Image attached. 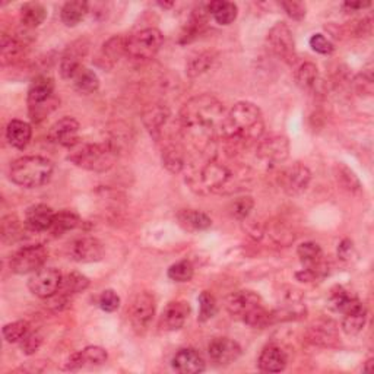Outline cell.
Wrapping results in <instances>:
<instances>
[{
	"mask_svg": "<svg viewBox=\"0 0 374 374\" xmlns=\"http://www.w3.org/2000/svg\"><path fill=\"white\" fill-rule=\"evenodd\" d=\"M88 52V44L83 40L72 43L60 59V75L63 79H73L77 73L83 68L82 61Z\"/></svg>",
	"mask_w": 374,
	"mask_h": 374,
	"instance_id": "obj_20",
	"label": "cell"
},
{
	"mask_svg": "<svg viewBox=\"0 0 374 374\" xmlns=\"http://www.w3.org/2000/svg\"><path fill=\"white\" fill-rule=\"evenodd\" d=\"M55 166L50 159L39 155L22 157L14 161L9 170L10 180L25 189H35L47 184L53 177Z\"/></svg>",
	"mask_w": 374,
	"mask_h": 374,
	"instance_id": "obj_5",
	"label": "cell"
},
{
	"mask_svg": "<svg viewBox=\"0 0 374 374\" xmlns=\"http://www.w3.org/2000/svg\"><path fill=\"white\" fill-rule=\"evenodd\" d=\"M371 364H373V360H368L367 363H366V367H364V371L370 373L371 371Z\"/></svg>",
	"mask_w": 374,
	"mask_h": 374,
	"instance_id": "obj_56",
	"label": "cell"
},
{
	"mask_svg": "<svg viewBox=\"0 0 374 374\" xmlns=\"http://www.w3.org/2000/svg\"><path fill=\"white\" fill-rule=\"evenodd\" d=\"M129 319L135 331L144 332L151 325L155 315V300L149 293H139L129 307Z\"/></svg>",
	"mask_w": 374,
	"mask_h": 374,
	"instance_id": "obj_13",
	"label": "cell"
},
{
	"mask_svg": "<svg viewBox=\"0 0 374 374\" xmlns=\"http://www.w3.org/2000/svg\"><path fill=\"white\" fill-rule=\"evenodd\" d=\"M253 206H255V202L250 196L239 197V199H235L231 205V214L237 219L244 221L248 215H250Z\"/></svg>",
	"mask_w": 374,
	"mask_h": 374,
	"instance_id": "obj_47",
	"label": "cell"
},
{
	"mask_svg": "<svg viewBox=\"0 0 374 374\" xmlns=\"http://www.w3.org/2000/svg\"><path fill=\"white\" fill-rule=\"evenodd\" d=\"M163 164L171 173H180L184 168V151L176 144H167L163 149Z\"/></svg>",
	"mask_w": 374,
	"mask_h": 374,
	"instance_id": "obj_36",
	"label": "cell"
},
{
	"mask_svg": "<svg viewBox=\"0 0 374 374\" xmlns=\"http://www.w3.org/2000/svg\"><path fill=\"white\" fill-rule=\"evenodd\" d=\"M338 179L341 180V183H342V186L345 187V189H348L350 192H357V190H360L361 184H360L358 179L355 177V174H354L350 168L341 167Z\"/></svg>",
	"mask_w": 374,
	"mask_h": 374,
	"instance_id": "obj_52",
	"label": "cell"
},
{
	"mask_svg": "<svg viewBox=\"0 0 374 374\" xmlns=\"http://www.w3.org/2000/svg\"><path fill=\"white\" fill-rule=\"evenodd\" d=\"M72 81L75 90L82 95L94 94L99 88V79L97 73L88 68H82Z\"/></svg>",
	"mask_w": 374,
	"mask_h": 374,
	"instance_id": "obj_35",
	"label": "cell"
},
{
	"mask_svg": "<svg viewBox=\"0 0 374 374\" xmlns=\"http://www.w3.org/2000/svg\"><path fill=\"white\" fill-rule=\"evenodd\" d=\"M57 104L59 99L55 97V81L46 75L37 77L28 90V111L31 120H44Z\"/></svg>",
	"mask_w": 374,
	"mask_h": 374,
	"instance_id": "obj_6",
	"label": "cell"
},
{
	"mask_svg": "<svg viewBox=\"0 0 374 374\" xmlns=\"http://www.w3.org/2000/svg\"><path fill=\"white\" fill-rule=\"evenodd\" d=\"M117 154V148L111 142L77 144L70 148L68 159L79 168L94 173H106L113 168Z\"/></svg>",
	"mask_w": 374,
	"mask_h": 374,
	"instance_id": "obj_4",
	"label": "cell"
},
{
	"mask_svg": "<svg viewBox=\"0 0 374 374\" xmlns=\"http://www.w3.org/2000/svg\"><path fill=\"white\" fill-rule=\"evenodd\" d=\"M195 275V268L189 260H180L168 269V278L176 282H189Z\"/></svg>",
	"mask_w": 374,
	"mask_h": 374,
	"instance_id": "obj_43",
	"label": "cell"
},
{
	"mask_svg": "<svg viewBox=\"0 0 374 374\" xmlns=\"http://www.w3.org/2000/svg\"><path fill=\"white\" fill-rule=\"evenodd\" d=\"M297 255L304 265V269L310 273L311 278H313V281L326 275L328 265L325 259H323V252L317 243L306 242L300 244L297 248Z\"/></svg>",
	"mask_w": 374,
	"mask_h": 374,
	"instance_id": "obj_17",
	"label": "cell"
},
{
	"mask_svg": "<svg viewBox=\"0 0 374 374\" xmlns=\"http://www.w3.org/2000/svg\"><path fill=\"white\" fill-rule=\"evenodd\" d=\"M366 322H367V308L363 303L358 302L354 307H351L344 313L342 331L348 336H355L364 329Z\"/></svg>",
	"mask_w": 374,
	"mask_h": 374,
	"instance_id": "obj_26",
	"label": "cell"
},
{
	"mask_svg": "<svg viewBox=\"0 0 374 374\" xmlns=\"http://www.w3.org/2000/svg\"><path fill=\"white\" fill-rule=\"evenodd\" d=\"M355 256V247L351 240H344L338 246V257L344 262H350Z\"/></svg>",
	"mask_w": 374,
	"mask_h": 374,
	"instance_id": "obj_53",
	"label": "cell"
},
{
	"mask_svg": "<svg viewBox=\"0 0 374 374\" xmlns=\"http://www.w3.org/2000/svg\"><path fill=\"white\" fill-rule=\"evenodd\" d=\"M264 130L265 121L260 108L253 103L242 101L234 104L226 115L221 138L233 144H244L260 139Z\"/></svg>",
	"mask_w": 374,
	"mask_h": 374,
	"instance_id": "obj_2",
	"label": "cell"
},
{
	"mask_svg": "<svg viewBox=\"0 0 374 374\" xmlns=\"http://www.w3.org/2000/svg\"><path fill=\"white\" fill-rule=\"evenodd\" d=\"M227 310L233 317L240 319L252 328H265L275 322L273 311L264 306L260 295L253 291H235L227 298Z\"/></svg>",
	"mask_w": 374,
	"mask_h": 374,
	"instance_id": "obj_3",
	"label": "cell"
},
{
	"mask_svg": "<svg viewBox=\"0 0 374 374\" xmlns=\"http://www.w3.org/2000/svg\"><path fill=\"white\" fill-rule=\"evenodd\" d=\"M83 366H85V363H83V358H82L81 351H79V353L72 354V355L68 358L66 363H65V368H66V370H70V371H73V370H79V368L83 367Z\"/></svg>",
	"mask_w": 374,
	"mask_h": 374,
	"instance_id": "obj_54",
	"label": "cell"
},
{
	"mask_svg": "<svg viewBox=\"0 0 374 374\" xmlns=\"http://www.w3.org/2000/svg\"><path fill=\"white\" fill-rule=\"evenodd\" d=\"M310 47L313 48L316 53L323 55V56L332 55L333 50H335L333 44L323 34H315L313 37H311V39H310Z\"/></svg>",
	"mask_w": 374,
	"mask_h": 374,
	"instance_id": "obj_50",
	"label": "cell"
},
{
	"mask_svg": "<svg viewBox=\"0 0 374 374\" xmlns=\"http://www.w3.org/2000/svg\"><path fill=\"white\" fill-rule=\"evenodd\" d=\"M126 46H128V39H124L121 35H115L111 39L104 43L101 53H99V60H103L101 66L103 68H111L121 56L126 55Z\"/></svg>",
	"mask_w": 374,
	"mask_h": 374,
	"instance_id": "obj_27",
	"label": "cell"
},
{
	"mask_svg": "<svg viewBox=\"0 0 374 374\" xmlns=\"http://www.w3.org/2000/svg\"><path fill=\"white\" fill-rule=\"evenodd\" d=\"M307 307L304 303L303 294L293 288V286H284L278 294V306L273 310L275 322H290L300 320L306 317Z\"/></svg>",
	"mask_w": 374,
	"mask_h": 374,
	"instance_id": "obj_9",
	"label": "cell"
},
{
	"mask_svg": "<svg viewBox=\"0 0 374 374\" xmlns=\"http://www.w3.org/2000/svg\"><path fill=\"white\" fill-rule=\"evenodd\" d=\"M208 12L214 17V19L219 25H230L235 21L239 9L233 2H226V0H214L208 6Z\"/></svg>",
	"mask_w": 374,
	"mask_h": 374,
	"instance_id": "obj_30",
	"label": "cell"
},
{
	"mask_svg": "<svg viewBox=\"0 0 374 374\" xmlns=\"http://www.w3.org/2000/svg\"><path fill=\"white\" fill-rule=\"evenodd\" d=\"M310 342L322 346H332L336 342V331L331 323H322L310 328Z\"/></svg>",
	"mask_w": 374,
	"mask_h": 374,
	"instance_id": "obj_38",
	"label": "cell"
},
{
	"mask_svg": "<svg viewBox=\"0 0 374 374\" xmlns=\"http://www.w3.org/2000/svg\"><path fill=\"white\" fill-rule=\"evenodd\" d=\"M226 115V110L215 97L202 94L183 106L179 119L186 138L201 146H208L215 136H221Z\"/></svg>",
	"mask_w": 374,
	"mask_h": 374,
	"instance_id": "obj_1",
	"label": "cell"
},
{
	"mask_svg": "<svg viewBox=\"0 0 374 374\" xmlns=\"http://www.w3.org/2000/svg\"><path fill=\"white\" fill-rule=\"evenodd\" d=\"M61 279H63V275H61L59 269L41 268L34 272L28 279V288L34 295L47 300V298L59 293Z\"/></svg>",
	"mask_w": 374,
	"mask_h": 374,
	"instance_id": "obj_12",
	"label": "cell"
},
{
	"mask_svg": "<svg viewBox=\"0 0 374 374\" xmlns=\"http://www.w3.org/2000/svg\"><path fill=\"white\" fill-rule=\"evenodd\" d=\"M218 311L215 297L208 291L199 295V322H208L214 317Z\"/></svg>",
	"mask_w": 374,
	"mask_h": 374,
	"instance_id": "obj_45",
	"label": "cell"
},
{
	"mask_svg": "<svg viewBox=\"0 0 374 374\" xmlns=\"http://www.w3.org/2000/svg\"><path fill=\"white\" fill-rule=\"evenodd\" d=\"M371 6V2H345L344 8H348L351 10H357V9H364Z\"/></svg>",
	"mask_w": 374,
	"mask_h": 374,
	"instance_id": "obj_55",
	"label": "cell"
},
{
	"mask_svg": "<svg viewBox=\"0 0 374 374\" xmlns=\"http://www.w3.org/2000/svg\"><path fill=\"white\" fill-rule=\"evenodd\" d=\"M208 354L212 363L219 367H226L239 360L242 355V348L235 341L230 338H215L208 346Z\"/></svg>",
	"mask_w": 374,
	"mask_h": 374,
	"instance_id": "obj_18",
	"label": "cell"
},
{
	"mask_svg": "<svg viewBox=\"0 0 374 374\" xmlns=\"http://www.w3.org/2000/svg\"><path fill=\"white\" fill-rule=\"evenodd\" d=\"M281 8L286 12V15L295 21H302L306 17V5L303 2H295V0L281 2Z\"/></svg>",
	"mask_w": 374,
	"mask_h": 374,
	"instance_id": "obj_51",
	"label": "cell"
},
{
	"mask_svg": "<svg viewBox=\"0 0 374 374\" xmlns=\"http://www.w3.org/2000/svg\"><path fill=\"white\" fill-rule=\"evenodd\" d=\"M31 136H32V129L27 121H23V120L9 121L6 128V139L14 148L23 149L30 144Z\"/></svg>",
	"mask_w": 374,
	"mask_h": 374,
	"instance_id": "obj_28",
	"label": "cell"
},
{
	"mask_svg": "<svg viewBox=\"0 0 374 374\" xmlns=\"http://www.w3.org/2000/svg\"><path fill=\"white\" fill-rule=\"evenodd\" d=\"M88 285H90V279L86 278L85 275H82V273L70 272V273H68V275L63 277V279H61L59 293L66 295V297H72L75 294H79V293L85 291L86 288H88Z\"/></svg>",
	"mask_w": 374,
	"mask_h": 374,
	"instance_id": "obj_37",
	"label": "cell"
},
{
	"mask_svg": "<svg viewBox=\"0 0 374 374\" xmlns=\"http://www.w3.org/2000/svg\"><path fill=\"white\" fill-rule=\"evenodd\" d=\"M164 44V35L157 28H145L128 39L126 56L133 60L152 59Z\"/></svg>",
	"mask_w": 374,
	"mask_h": 374,
	"instance_id": "obj_8",
	"label": "cell"
},
{
	"mask_svg": "<svg viewBox=\"0 0 374 374\" xmlns=\"http://www.w3.org/2000/svg\"><path fill=\"white\" fill-rule=\"evenodd\" d=\"M290 155V142L284 136H270L257 145V158L268 166H278Z\"/></svg>",
	"mask_w": 374,
	"mask_h": 374,
	"instance_id": "obj_16",
	"label": "cell"
},
{
	"mask_svg": "<svg viewBox=\"0 0 374 374\" xmlns=\"http://www.w3.org/2000/svg\"><path fill=\"white\" fill-rule=\"evenodd\" d=\"M48 139L56 145L73 148L79 144V123L73 117H63L57 120L48 130Z\"/></svg>",
	"mask_w": 374,
	"mask_h": 374,
	"instance_id": "obj_19",
	"label": "cell"
},
{
	"mask_svg": "<svg viewBox=\"0 0 374 374\" xmlns=\"http://www.w3.org/2000/svg\"><path fill=\"white\" fill-rule=\"evenodd\" d=\"M317 78H319L317 68L315 63H310V61L303 63L295 72V82L304 91L313 90L316 86Z\"/></svg>",
	"mask_w": 374,
	"mask_h": 374,
	"instance_id": "obj_40",
	"label": "cell"
},
{
	"mask_svg": "<svg viewBox=\"0 0 374 374\" xmlns=\"http://www.w3.org/2000/svg\"><path fill=\"white\" fill-rule=\"evenodd\" d=\"M28 332H30V325H28V322H25V320L9 323V325H5L2 329L3 338L8 344L21 342L23 339V336Z\"/></svg>",
	"mask_w": 374,
	"mask_h": 374,
	"instance_id": "obj_42",
	"label": "cell"
},
{
	"mask_svg": "<svg viewBox=\"0 0 374 374\" xmlns=\"http://www.w3.org/2000/svg\"><path fill=\"white\" fill-rule=\"evenodd\" d=\"M81 354L83 358V363L90 364V366H101L106 363L107 358H108L107 351L104 350V348L95 346V345L83 348Z\"/></svg>",
	"mask_w": 374,
	"mask_h": 374,
	"instance_id": "obj_46",
	"label": "cell"
},
{
	"mask_svg": "<svg viewBox=\"0 0 374 374\" xmlns=\"http://www.w3.org/2000/svg\"><path fill=\"white\" fill-rule=\"evenodd\" d=\"M190 306L186 302L170 303L163 313V326L167 331H179L184 326L186 319L189 317Z\"/></svg>",
	"mask_w": 374,
	"mask_h": 374,
	"instance_id": "obj_25",
	"label": "cell"
},
{
	"mask_svg": "<svg viewBox=\"0 0 374 374\" xmlns=\"http://www.w3.org/2000/svg\"><path fill=\"white\" fill-rule=\"evenodd\" d=\"M177 218L180 226L189 231H204L212 226L210 218L196 209H183L179 212Z\"/></svg>",
	"mask_w": 374,
	"mask_h": 374,
	"instance_id": "obj_29",
	"label": "cell"
},
{
	"mask_svg": "<svg viewBox=\"0 0 374 374\" xmlns=\"http://www.w3.org/2000/svg\"><path fill=\"white\" fill-rule=\"evenodd\" d=\"M233 180V173L217 161H209L190 177L193 189L201 193H219L227 189Z\"/></svg>",
	"mask_w": 374,
	"mask_h": 374,
	"instance_id": "obj_7",
	"label": "cell"
},
{
	"mask_svg": "<svg viewBox=\"0 0 374 374\" xmlns=\"http://www.w3.org/2000/svg\"><path fill=\"white\" fill-rule=\"evenodd\" d=\"M69 257L79 264H94L104 257L103 243L94 237H81L69 244Z\"/></svg>",
	"mask_w": 374,
	"mask_h": 374,
	"instance_id": "obj_15",
	"label": "cell"
},
{
	"mask_svg": "<svg viewBox=\"0 0 374 374\" xmlns=\"http://www.w3.org/2000/svg\"><path fill=\"white\" fill-rule=\"evenodd\" d=\"M47 9L39 2H28L21 8V22L27 28H37L46 21Z\"/></svg>",
	"mask_w": 374,
	"mask_h": 374,
	"instance_id": "obj_33",
	"label": "cell"
},
{
	"mask_svg": "<svg viewBox=\"0 0 374 374\" xmlns=\"http://www.w3.org/2000/svg\"><path fill=\"white\" fill-rule=\"evenodd\" d=\"M56 212L47 205H32L25 212V227L34 233L48 231L52 227Z\"/></svg>",
	"mask_w": 374,
	"mask_h": 374,
	"instance_id": "obj_22",
	"label": "cell"
},
{
	"mask_svg": "<svg viewBox=\"0 0 374 374\" xmlns=\"http://www.w3.org/2000/svg\"><path fill=\"white\" fill-rule=\"evenodd\" d=\"M21 344V350L23 354L27 355H32L37 351H39V348L43 344V336L39 332H32L30 331L27 335L23 336V339L19 342Z\"/></svg>",
	"mask_w": 374,
	"mask_h": 374,
	"instance_id": "obj_48",
	"label": "cell"
},
{
	"mask_svg": "<svg viewBox=\"0 0 374 374\" xmlns=\"http://www.w3.org/2000/svg\"><path fill=\"white\" fill-rule=\"evenodd\" d=\"M170 111L163 106H151L144 111V124L146 126L148 132L152 135V138L158 142L161 136H163V129L168 121Z\"/></svg>",
	"mask_w": 374,
	"mask_h": 374,
	"instance_id": "obj_24",
	"label": "cell"
},
{
	"mask_svg": "<svg viewBox=\"0 0 374 374\" xmlns=\"http://www.w3.org/2000/svg\"><path fill=\"white\" fill-rule=\"evenodd\" d=\"M212 61H214V56H212V53L209 52H204L201 55H197L196 57H192L189 60V63H187V75L189 77H197V75H202L205 73L210 66H212Z\"/></svg>",
	"mask_w": 374,
	"mask_h": 374,
	"instance_id": "obj_44",
	"label": "cell"
},
{
	"mask_svg": "<svg viewBox=\"0 0 374 374\" xmlns=\"http://www.w3.org/2000/svg\"><path fill=\"white\" fill-rule=\"evenodd\" d=\"M268 46L270 52L285 63L295 61V43L291 30L285 22H277L268 32Z\"/></svg>",
	"mask_w": 374,
	"mask_h": 374,
	"instance_id": "obj_11",
	"label": "cell"
},
{
	"mask_svg": "<svg viewBox=\"0 0 374 374\" xmlns=\"http://www.w3.org/2000/svg\"><path fill=\"white\" fill-rule=\"evenodd\" d=\"M171 367L180 374H197L205 370V360L195 348H183L173 357Z\"/></svg>",
	"mask_w": 374,
	"mask_h": 374,
	"instance_id": "obj_21",
	"label": "cell"
},
{
	"mask_svg": "<svg viewBox=\"0 0 374 374\" xmlns=\"http://www.w3.org/2000/svg\"><path fill=\"white\" fill-rule=\"evenodd\" d=\"M286 363H288V357L278 345L265 346L257 360L259 368L265 373H281L285 370Z\"/></svg>",
	"mask_w": 374,
	"mask_h": 374,
	"instance_id": "obj_23",
	"label": "cell"
},
{
	"mask_svg": "<svg viewBox=\"0 0 374 374\" xmlns=\"http://www.w3.org/2000/svg\"><path fill=\"white\" fill-rule=\"evenodd\" d=\"M22 237L21 221L15 215L2 218V240L5 243H15Z\"/></svg>",
	"mask_w": 374,
	"mask_h": 374,
	"instance_id": "obj_41",
	"label": "cell"
},
{
	"mask_svg": "<svg viewBox=\"0 0 374 374\" xmlns=\"http://www.w3.org/2000/svg\"><path fill=\"white\" fill-rule=\"evenodd\" d=\"M88 14V3L82 0H72L61 8L60 18L66 27H77V25Z\"/></svg>",
	"mask_w": 374,
	"mask_h": 374,
	"instance_id": "obj_32",
	"label": "cell"
},
{
	"mask_svg": "<svg viewBox=\"0 0 374 374\" xmlns=\"http://www.w3.org/2000/svg\"><path fill=\"white\" fill-rule=\"evenodd\" d=\"M360 300L348 293L346 290H344L342 286H336V288H333L331 291V295H329V303L331 306L336 310V311H341V313L344 315L345 311L350 310L351 307H354Z\"/></svg>",
	"mask_w": 374,
	"mask_h": 374,
	"instance_id": "obj_39",
	"label": "cell"
},
{
	"mask_svg": "<svg viewBox=\"0 0 374 374\" xmlns=\"http://www.w3.org/2000/svg\"><path fill=\"white\" fill-rule=\"evenodd\" d=\"M98 304L101 307V310L107 311V313H113L120 306V297L113 290H106L99 295Z\"/></svg>",
	"mask_w": 374,
	"mask_h": 374,
	"instance_id": "obj_49",
	"label": "cell"
},
{
	"mask_svg": "<svg viewBox=\"0 0 374 374\" xmlns=\"http://www.w3.org/2000/svg\"><path fill=\"white\" fill-rule=\"evenodd\" d=\"M48 257L47 248L43 244H32L19 248L10 257V269L18 275H27L41 269Z\"/></svg>",
	"mask_w": 374,
	"mask_h": 374,
	"instance_id": "obj_10",
	"label": "cell"
},
{
	"mask_svg": "<svg viewBox=\"0 0 374 374\" xmlns=\"http://www.w3.org/2000/svg\"><path fill=\"white\" fill-rule=\"evenodd\" d=\"M79 224H81V218L78 217V214H75L73 210L63 209L55 215L53 224L48 231L55 237H60L79 227Z\"/></svg>",
	"mask_w": 374,
	"mask_h": 374,
	"instance_id": "obj_31",
	"label": "cell"
},
{
	"mask_svg": "<svg viewBox=\"0 0 374 374\" xmlns=\"http://www.w3.org/2000/svg\"><path fill=\"white\" fill-rule=\"evenodd\" d=\"M310 180L311 173L302 163H294L290 167H285L279 174V184L282 190L291 196L303 193L308 187Z\"/></svg>",
	"mask_w": 374,
	"mask_h": 374,
	"instance_id": "obj_14",
	"label": "cell"
},
{
	"mask_svg": "<svg viewBox=\"0 0 374 374\" xmlns=\"http://www.w3.org/2000/svg\"><path fill=\"white\" fill-rule=\"evenodd\" d=\"M23 48L25 44L21 40L3 34L2 44H0V59H2V65L6 66L15 63V61L19 60V57L22 56Z\"/></svg>",
	"mask_w": 374,
	"mask_h": 374,
	"instance_id": "obj_34",
	"label": "cell"
}]
</instances>
